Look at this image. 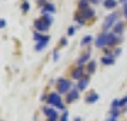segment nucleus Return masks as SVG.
<instances>
[{
    "instance_id": "f257e3e1",
    "label": "nucleus",
    "mask_w": 127,
    "mask_h": 121,
    "mask_svg": "<svg viewBox=\"0 0 127 121\" xmlns=\"http://www.w3.org/2000/svg\"><path fill=\"white\" fill-rule=\"evenodd\" d=\"M47 103L50 104V105H53V107L59 108V110H64V105H63V103H62V98H60V96H59L57 93H50L49 97H47Z\"/></svg>"
},
{
    "instance_id": "f03ea898",
    "label": "nucleus",
    "mask_w": 127,
    "mask_h": 121,
    "mask_svg": "<svg viewBox=\"0 0 127 121\" xmlns=\"http://www.w3.org/2000/svg\"><path fill=\"white\" fill-rule=\"evenodd\" d=\"M94 14V10L93 9H90V7H87V9H83V10H80V13L79 14H76V20L79 22V23H83L84 20H87V19H90Z\"/></svg>"
},
{
    "instance_id": "7ed1b4c3",
    "label": "nucleus",
    "mask_w": 127,
    "mask_h": 121,
    "mask_svg": "<svg viewBox=\"0 0 127 121\" xmlns=\"http://www.w3.org/2000/svg\"><path fill=\"white\" fill-rule=\"evenodd\" d=\"M71 88V83L66 78H59L57 80V90L59 93H69Z\"/></svg>"
},
{
    "instance_id": "20e7f679",
    "label": "nucleus",
    "mask_w": 127,
    "mask_h": 121,
    "mask_svg": "<svg viewBox=\"0 0 127 121\" xmlns=\"http://www.w3.org/2000/svg\"><path fill=\"white\" fill-rule=\"evenodd\" d=\"M109 37H110V33H101V34H98L97 40H96V46L97 47H106L109 46Z\"/></svg>"
},
{
    "instance_id": "39448f33",
    "label": "nucleus",
    "mask_w": 127,
    "mask_h": 121,
    "mask_svg": "<svg viewBox=\"0 0 127 121\" xmlns=\"http://www.w3.org/2000/svg\"><path fill=\"white\" fill-rule=\"evenodd\" d=\"M116 20H117V13H111V14H109V16L106 17V22L103 23V29L107 30V29H110L111 26H114Z\"/></svg>"
},
{
    "instance_id": "423d86ee",
    "label": "nucleus",
    "mask_w": 127,
    "mask_h": 121,
    "mask_svg": "<svg viewBox=\"0 0 127 121\" xmlns=\"http://www.w3.org/2000/svg\"><path fill=\"white\" fill-rule=\"evenodd\" d=\"M34 27L39 31H46L49 27H50V24L47 23V22H44L43 19H37V20H34Z\"/></svg>"
},
{
    "instance_id": "0eeeda50",
    "label": "nucleus",
    "mask_w": 127,
    "mask_h": 121,
    "mask_svg": "<svg viewBox=\"0 0 127 121\" xmlns=\"http://www.w3.org/2000/svg\"><path fill=\"white\" fill-rule=\"evenodd\" d=\"M77 98H79V90H77V87H76V88H73V90H70V91L67 93V103H73Z\"/></svg>"
},
{
    "instance_id": "6e6552de",
    "label": "nucleus",
    "mask_w": 127,
    "mask_h": 121,
    "mask_svg": "<svg viewBox=\"0 0 127 121\" xmlns=\"http://www.w3.org/2000/svg\"><path fill=\"white\" fill-rule=\"evenodd\" d=\"M71 77H73L74 80H80V78H83V77H84V75H83V66H77V69L73 70Z\"/></svg>"
},
{
    "instance_id": "1a4fd4ad",
    "label": "nucleus",
    "mask_w": 127,
    "mask_h": 121,
    "mask_svg": "<svg viewBox=\"0 0 127 121\" xmlns=\"http://www.w3.org/2000/svg\"><path fill=\"white\" fill-rule=\"evenodd\" d=\"M43 111H44V114H46L50 120H57V111L54 108H44Z\"/></svg>"
},
{
    "instance_id": "9d476101",
    "label": "nucleus",
    "mask_w": 127,
    "mask_h": 121,
    "mask_svg": "<svg viewBox=\"0 0 127 121\" xmlns=\"http://www.w3.org/2000/svg\"><path fill=\"white\" fill-rule=\"evenodd\" d=\"M49 40H50V37H49V36H44V39H43L41 41H39V43L36 44V50H37V51H40V50H43V48H44V47L47 46V43H49Z\"/></svg>"
},
{
    "instance_id": "9b49d317",
    "label": "nucleus",
    "mask_w": 127,
    "mask_h": 121,
    "mask_svg": "<svg viewBox=\"0 0 127 121\" xmlns=\"http://www.w3.org/2000/svg\"><path fill=\"white\" fill-rule=\"evenodd\" d=\"M87 84H89V77H87V75H84L83 78H80V80H79L77 90H84V88L87 87Z\"/></svg>"
},
{
    "instance_id": "f8f14e48",
    "label": "nucleus",
    "mask_w": 127,
    "mask_h": 121,
    "mask_svg": "<svg viewBox=\"0 0 127 121\" xmlns=\"http://www.w3.org/2000/svg\"><path fill=\"white\" fill-rule=\"evenodd\" d=\"M123 27H124V24L121 23V22H117V23L113 26V33H114V34H120L121 31H123Z\"/></svg>"
},
{
    "instance_id": "ddd939ff",
    "label": "nucleus",
    "mask_w": 127,
    "mask_h": 121,
    "mask_svg": "<svg viewBox=\"0 0 127 121\" xmlns=\"http://www.w3.org/2000/svg\"><path fill=\"white\" fill-rule=\"evenodd\" d=\"M103 4L106 9H114L116 6H117V1L116 0H104Z\"/></svg>"
},
{
    "instance_id": "4468645a",
    "label": "nucleus",
    "mask_w": 127,
    "mask_h": 121,
    "mask_svg": "<svg viewBox=\"0 0 127 121\" xmlns=\"http://www.w3.org/2000/svg\"><path fill=\"white\" fill-rule=\"evenodd\" d=\"M97 100H98V96L96 94V93H92V94H89V96H87V98H86V101H87L89 104H90V103H96Z\"/></svg>"
},
{
    "instance_id": "2eb2a0df",
    "label": "nucleus",
    "mask_w": 127,
    "mask_h": 121,
    "mask_svg": "<svg viewBox=\"0 0 127 121\" xmlns=\"http://www.w3.org/2000/svg\"><path fill=\"white\" fill-rule=\"evenodd\" d=\"M56 12V7L53 6V4H44L43 6V13L46 14V13H54Z\"/></svg>"
},
{
    "instance_id": "dca6fc26",
    "label": "nucleus",
    "mask_w": 127,
    "mask_h": 121,
    "mask_svg": "<svg viewBox=\"0 0 127 121\" xmlns=\"http://www.w3.org/2000/svg\"><path fill=\"white\" fill-rule=\"evenodd\" d=\"M89 58H90V53L87 51V53H84V54H83V56H81V57L79 58V60H77V63H79V64L81 66V64L84 63V61H87Z\"/></svg>"
},
{
    "instance_id": "f3484780",
    "label": "nucleus",
    "mask_w": 127,
    "mask_h": 121,
    "mask_svg": "<svg viewBox=\"0 0 127 121\" xmlns=\"http://www.w3.org/2000/svg\"><path fill=\"white\" fill-rule=\"evenodd\" d=\"M117 43V36L114 33H110V37H109V46H114Z\"/></svg>"
},
{
    "instance_id": "a211bd4d",
    "label": "nucleus",
    "mask_w": 127,
    "mask_h": 121,
    "mask_svg": "<svg viewBox=\"0 0 127 121\" xmlns=\"http://www.w3.org/2000/svg\"><path fill=\"white\" fill-rule=\"evenodd\" d=\"M101 63L103 64H113L114 63V58L110 57V56H107V57H101Z\"/></svg>"
},
{
    "instance_id": "6ab92c4d",
    "label": "nucleus",
    "mask_w": 127,
    "mask_h": 121,
    "mask_svg": "<svg viewBox=\"0 0 127 121\" xmlns=\"http://www.w3.org/2000/svg\"><path fill=\"white\" fill-rule=\"evenodd\" d=\"M79 6H80V10H83V9H87V7H89V0H80Z\"/></svg>"
},
{
    "instance_id": "aec40b11",
    "label": "nucleus",
    "mask_w": 127,
    "mask_h": 121,
    "mask_svg": "<svg viewBox=\"0 0 127 121\" xmlns=\"http://www.w3.org/2000/svg\"><path fill=\"white\" fill-rule=\"evenodd\" d=\"M87 70H89V73H94V70H96V63H94V61H90Z\"/></svg>"
},
{
    "instance_id": "412c9836",
    "label": "nucleus",
    "mask_w": 127,
    "mask_h": 121,
    "mask_svg": "<svg viewBox=\"0 0 127 121\" xmlns=\"http://www.w3.org/2000/svg\"><path fill=\"white\" fill-rule=\"evenodd\" d=\"M89 43H92V36H86V37L81 40V44H83V46H87Z\"/></svg>"
},
{
    "instance_id": "4be33fe9",
    "label": "nucleus",
    "mask_w": 127,
    "mask_h": 121,
    "mask_svg": "<svg viewBox=\"0 0 127 121\" xmlns=\"http://www.w3.org/2000/svg\"><path fill=\"white\" fill-rule=\"evenodd\" d=\"M33 37H34L36 41H41L43 39H44V36H41L40 33H34V34H33Z\"/></svg>"
},
{
    "instance_id": "5701e85b",
    "label": "nucleus",
    "mask_w": 127,
    "mask_h": 121,
    "mask_svg": "<svg viewBox=\"0 0 127 121\" xmlns=\"http://www.w3.org/2000/svg\"><path fill=\"white\" fill-rule=\"evenodd\" d=\"M43 20H44V22H47V23L49 24H52L53 23V19H52V16H49V14H44V17H43Z\"/></svg>"
},
{
    "instance_id": "b1692460",
    "label": "nucleus",
    "mask_w": 127,
    "mask_h": 121,
    "mask_svg": "<svg viewBox=\"0 0 127 121\" xmlns=\"http://www.w3.org/2000/svg\"><path fill=\"white\" fill-rule=\"evenodd\" d=\"M29 9H30V4L27 3V1H23V4H22V10H23V12H27Z\"/></svg>"
},
{
    "instance_id": "393cba45",
    "label": "nucleus",
    "mask_w": 127,
    "mask_h": 121,
    "mask_svg": "<svg viewBox=\"0 0 127 121\" xmlns=\"http://www.w3.org/2000/svg\"><path fill=\"white\" fill-rule=\"evenodd\" d=\"M60 121H69V113L67 111H64L63 115H62V120Z\"/></svg>"
},
{
    "instance_id": "a878e982",
    "label": "nucleus",
    "mask_w": 127,
    "mask_h": 121,
    "mask_svg": "<svg viewBox=\"0 0 127 121\" xmlns=\"http://www.w3.org/2000/svg\"><path fill=\"white\" fill-rule=\"evenodd\" d=\"M117 115H119V110H117V108H113V110H111V117H113V118H116Z\"/></svg>"
},
{
    "instance_id": "bb28decb",
    "label": "nucleus",
    "mask_w": 127,
    "mask_h": 121,
    "mask_svg": "<svg viewBox=\"0 0 127 121\" xmlns=\"http://www.w3.org/2000/svg\"><path fill=\"white\" fill-rule=\"evenodd\" d=\"M4 26H6V20H4V19H1V20H0V29H3Z\"/></svg>"
},
{
    "instance_id": "cd10ccee",
    "label": "nucleus",
    "mask_w": 127,
    "mask_h": 121,
    "mask_svg": "<svg viewBox=\"0 0 127 121\" xmlns=\"http://www.w3.org/2000/svg\"><path fill=\"white\" fill-rule=\"evenodd\" d=\"M67 34H69V36H73V34H74V27H70L69 31H67Z\"/></svg>"
},
{
    "instance_id": "c85d7f7f",
    "label": "nucleus",
    "mask_w": 127,
    "mask_h": 121,
    "mask_svg": "<svg viewBox=\"0 0 127 121\" xmlns=\"http://www.w3.org/2000/svg\"><path fill=\"white\" fill-rule=\"evenodd\" d=\"M126 103H127V97H124L123 100H121V101H119V105H124Z\"/></svg>"
},
{
    "instance_id": "c756f323",
    "label": "nucleus",
    "mask_w": 127,
    "mask_h": 121,
    "mask_svg": "<svg viewBox=\"0 0 127 121\" xmlns=\"http://www.w3.org/2000/svg\"><path fill=\"white\" fill-rule=\"evenodd\" d=\"M53 58H54V61H57V58H59V53H57V51H54V56H53Z\"/></svg>"
},
{
    "instance_id": "7c9ffc66",
    "label": "nucleus",
    "mask_w": 127,
    "mask_h": 121,
    "mask_svg": "<svg viewBox=\"0 0 127 121\" xmlns=\"http://www.w3.org/2000/svg\"><path fill=\"white\" fill-rule=\"evenodd\" d=\"M117 105H119V101H113V103H111V107H113V108H116Z\"/></svg>"
},
{
    "instance_id": "2f4dec72",
    "label": "nucleus",
    "mask_w": 127,
    "mask_h": 121,
    "mask_svg": "<svg viewBox=\"0 0 127 121\" xmlns=\"http://www.w3.org/2000/svg\"><path fill=\"white\" fill-rule=\"evenodd\" d=\"M67 44V40L66 39H62V46H66Z\"/></svg>"
},
{
    "instance_id": "473e14b6",
    "label": "nucleus",
    "mask_w": 127,
    "mask_h": 121,
    "mask_svg": "<svg viewBox=\"0 0 127 121\" xmlns=\"http://www.w3.org/2000/svg\"><path fill=\"white\" fill-rule=\"evenodd\" d=\"M44 1H46V0H37V3H39V4H40V6H41V4H43V6H44Z\"/></svg>"
},
{
    "instance_id": "72a5a7b5",
    "label": "nucleus",
    "mask_w": 127,
    "mask_h": 121,
    "mask_svg": "<svg viewBox=\"0 0 127 121\" xmlns=\"http://www.w3.org/2000/svg\"><path fill=\"white\" fill-rule=\"evenodd\" d=\"M124 16H126V19H127V4H124Z\"/></svg>"
},
{
    "instance_id": "f704fd0d",
    "label": "nucleus",
    "mask_w": 127,
    "mask_h": 121,
    "mask_svg": "<svg viewBox=\"0 0 127 121\" xmlns=\"http://www.w3.org/2000/svg\"><path fill=\"white\" fill-rule=\"evenodd\" d=\"M120 53H121V48H117V50H116V56H119Z\"/></svg>"
},
{
    "instance_id": "c9c22d12",
    "label": "nucleus",
    "mask_w": 127,
    "mask_h": 121,
    "mask_svg": "<svg viewBox=\"0 0 127 121\" xmlns=\"http://www.w3.org/2000/svg\"><path fill=\"white\" fill-rule=\"evenodd\" d=\"M89 1H92V3H98L100 0H89Z\"/></svg>"
},
{
    "instance_id": "e433bc0d",
    "label": "nucleus",
    "mask_w": 127,
    "mask_h": 121,
    "mask_svg": "<svg viewBox=\"0 0 127 121\" xmlns=\"http://www.w3.org/2000/svg\"><path fill=\"white\" fill-rule=\"evenodd\" d=\"M107 121H116V118H113V117H111V118H109Z\"/></svg>"
},
{
    "instance_id": "4c0bfd02",
    "label": "nucleus",
    "mask_w": 127,
    "mask_h": 121,
    "mask_svg": "<svg viewBox=\"0 0 127 121\" xmlns=\"http://www.w3.org/2000/svg\"><path fill=\"white\" fill-rule=\"evenodd\" d=\"M121 3H124V4H127V0H120Z\"/></svg>"
},
{
    "instance_id": "58836bf2",
    "label": "nucleus",
    "mask_w": 127,
    "mask_h": 121,
    "mask_svg": "<svg viewBox=\"0 0 127 121\" xmlns=\"http://www.w3.org/2000/svg\"><path fill=\"white\" fill-rule=\"evenodd\" d=\"M74 121H81V120H80V118H79V117H77V118H76V120H74Z\"/></svg>"
},
{
    "instance_id": "ea45409f",
    "label": "nucleus",
    "mask_w": 127,
    "mask_h": 121,
    "mask_svg": "<svg viewBox=\"0 0 127 121\" xmlns=\"http://www.w3.org/2000/svg\"><path fill=\"white\" fill-rule=\"evenodd\" d=\"M47 121H56V120H50V118H49V120H47Z\"/></svg>"
}]
</instances>
